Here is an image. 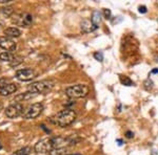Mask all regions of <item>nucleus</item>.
I'll list each match as a JSON object with an SVG mask.
<instances>
[{
	"mask_svg": "<svg viewBox=\"0 0 158 155\" xmlns=\"http://www.w3.org/2000/svg\"><path fill=\"white\" fill-rule=\"evenodd\" d=\"M2 148V147H1V144H0V149H1Z\"/></svg>",
	"mask_w": 158,
	"mask_h": 155,
	"instance_id": "30",
	"label": "nucleus"
},
{
	"mask_svg": "<svg viewBox=\"0 0 158 155\" xmlns=\"http://www.w3.org/2000/svg\"><path fill=\"white\" fill-rule=\"evenodd\" d=\"M1 13L3 16L6 17H11L12 14L14 13V10H13V6H4L1 9Z\"/></svg>",
	"mask_w": 158,
	"mask_h": 155,
	"instance_id": "18",
	"label": "nucleus"
},
{
	"mask_svg": "<svg viewBox=\"0 0 158 155\" xmlns=\"http://www.w3.org/2000/svg\"><path fill=\"white\" fill-rule=\"evenodd\" d=\"M0 47L3 48V49L6 50V52H11L16 49L17 45L11 38H7L4 36V37H0Z\"/></svg>",
	"mask_w": 158,
	"mask_h": 155,
	"instance_id": "8",
	"label": "nucleus"
},
{
	"mask_svg": "<svg viewBox=\"0 0 158 155\" xmlns=\"http://www.w3.org/2000/svg\"><path fill=\"white\" fill-rule=\"evenodd\" d=\"M151 73H158V69H157V68H156V69H153L151 72Z\"/></svg>",
	"mask_w": 158,
	"mask_h": 155,
	"instance_id": "28",
	"label": "nucleus"
},
{
	"mask_svg": "<svg viewBox=\"0 0 158 155\" xmlns=\"http://www.w3.org/2000/svg\"><path fill=\"white\" fill-rule=\"evenodd\" d=\"M4 85H6V79L1 78V79H0V89H1Z\"/></svg>",
	"mask_w": 158,
	"mask_h": 155,
	"instance_id": "24",
	"label": "nucleus"
},
{
	"mask_svg": "<svg viewBox=\"0 0 158 155\" xmlns=\"http://www.w3.org/2000/svg\"><path fill=\"white\" fill-rule=\"evenodd\" d=\"M35 95H36L35 93H32V92H30V91H27V92H24V93H21V95H17L16 98H15V100H16V101H21V102H23V101L30 100V99H33Z\"/></svg>",
	"mask_w": 158,
	"mask_h": 155,
	"instance_id": "13",
	"label": "nucleus"
},
{
	"mask_svg": "<svg viewBox=\"0 0 158 155\" xmlns=\"http://www.w3.org/2000/svg\"><path fill=\"white\" fill-rule=\"evenodd\" d=\"M0 27H1V23H0Z\"/></svg>",
	"mask_w": 158,
	"mask_h": 155,
	"instance_id": "31",
	"label": "nucleus"
},
{
	"mask_svg": "<svg viewBox=\"0 0 158 155\" xmlns=\"http://www.w3.org/2000/svg\"><path fill=\"white\" fill-rule=\"evenodd\" d=\"M49 154L50 155H68V150L67 148H64V147H62V148H56V149H53Z\"/></svg>",
	"mask_w": 158,
	"mask_h": 155,
	"instance_id": "15",
	"label": "nucleus"
},
{
	"mask_svg": "<svg viewBox=\"0 0 158 155\" xmlns=\"http://www.w3.org/2000/svg\"><path fill=\"white\" fill-rule=\"evenodd\" d=\"M10 0H0V3H7Z\"/></svg>",
	"mask_w": 158,
	"mask_h": 155,
	"instance_id": "27",
	"label": "nucleus"
},
{
	"mask_svg": "<svg viewBox=\"0 0 158 155\" xmlns=\"http://www.w3.org/2000/svg\"><path fill=\"white\" fill-rule=\"evenodd\" d=\"M4 35L7 38H18L21 35V32L17 27H7L4 29Z\"/></svg>",
	"mask_w": 158,
	"mask_h": 155,
	"instance_id": "10",
	"label": "nucleus"
},
{
	"mask_svg": "<svg viewBox=\"0 0 158 155\" xmlns=\"http://www.w3.org/2000/svg\"><path fill=\"white\" fill-rule=\"evenodd\" d=\"M126 136L128 137V138H132V137H134V133L132 131H127L126 132Z\"/></svg>",
	"mask_w": 158,
	"mask_h": 155,
	"instance_id": "25",
	"label": "nucleus"
},
{
	"mask_svg": "<svg viewBox=\"0 0 158 155\" xmlns=\"http://www.w3.org/2000/svg\"><path fill=\"white\" fill-rule=\"evenodd\" d=\"M13 59H14V56L9 52H1V54H0V60L1 61L11 63L13 61Z\"/></svg>",
	"mask_w": 158,
	"mask_h": 155,
	"instance_id": "14",
	"label": "nucleus"
},
{
	"mask_svg": "<svg viewBox=\"0 0 158 155\" xmlns=\"http://www.w3.org/2000/svg\"><path fill=\"white\" fill-rule=\"evenodd\" d=\"M157 61H158V58H157Z\"/></svg>",
	"mask_w": 158,
	"mask_h": 155,
	"instance_id": "32",
	"label": "nucleus"
},
{
	"mask_svg": "<svg viewBox=\"0 0 158 155\" xmlns=\"http://www.w3.org/2000/svg\"><path fill=\"white\" fill-rule=\"evenodd\" d=\"M23 62V57H21V56H17V57H14V59L11 62V66L12 67H16V66H18L19 64H21V63Z\"/></svg>",
	"mask_w": 158,
	"mask_h": 155,
	"instance_id": "19",
	"label": "nucleus"
},
{
	"mask_svg": "<svg viewBox=\"0 0 158 155\" xmlns=\"http://www.w3.org/2000/svg\"><path fill=\"white\" fill-rule=\"evenodd\" d=\"M81 29H82L83 33H91L93 30H95L96 27L94 26L92 21H90V20H83L81 22Z\"/></svg>",
	"mask_w": 158,
	"mask_h": 155,
	"instance_id": "11",
	"label": "nucleus"
},
{
	"mask_svg": "<svg viewBox=\"0 0 158 155\" xmlns=\"http://www.w3.org/2000/svg\"><path fill=\"white\" fill-rule=\"evenodd\" d=\"M120 82L122 85H124V86H133L134 85L133 81H132L129 77H127V76H120Z\"/></svg>",
	"mask_w": 158,
	"mask_h": 155,
	"instance_id": "17",
	"label": "nucleus"
},
{
	"mask_svg": "<svg viewBox=\"0 0 158 155\" xmlns=\"http://www.w3.org/2000/svg\"><path fill=\"white\" fill-rule=\"evenodd\" d=\"M92 23H93L94 26L96 27V29H98L99 24L101 22V14L99 11H94L93 14H92V19H91Z\"/></svg>",
	"mask_w": 158,
	"mask_h": 155,
	"instance_id": "12",
	"label": "nucleus"
},
{
	"mask_svg": "<svg viewBox=\"0 0 158 155\" xmlns=\"http://www.w3.org/2000/svg\"><path fill=\"white\" fill-rule=\"evenodd\" d=\"M143 87H144V89L148 90V91H150L153 87H154V83H153V81H152L150 78H149V79H147V80L144 81Z\"/></svg>",
	"mask_w": 158,
	"mask_h": 155,
	"instance_id": "20",
	"label": "nucleus"
},
{
	"mask_svg": "<svg viewBox=\"0 0 158 155\" xmlns=\"http://www.w3.org/2000/svg\"><path fill=\"white\" fill-rule=\"evenodd\" d=\"M16 91H17V85H16V84L10 83V84L4 85L3 87L0 89V95L6 96V95H13V93H15Z\"/></svg>",
	"mask_w": 158,
	"mask_h": 155,
	"instance_id": "9",
	"label": "nucleus"
},
{
	"mask_svg": "<svg viewBox=\"0 0 158 155\" xmlns=\"http://www.w3.org/2000/svg\"><path fill=\"white\" fill-rule=\"evenodd\" d=\"M1 110H2V104L0 103V111H1Z\"/></svg>",
	"mask_w": 158,
	"mask_h": 155,
	"instance_id": "29",
	"label": "nucleus"
},
{
	"mask_svg": "<svg viewBox=\"0 0 158 155\" xmlns=\"http://www.w3.org/2000/svg\"><path fill=\"white\" fill-rule=\"evenodd\" d=\"M16 78L20 81L23 82H27V81L33 80L34 78H36V72L32 68H23L16 72Z\"/></svg>",
	"mask_w": 158,
	"mask_h": 155,
	"instance_id": "6",
	"label": "nucleus"
},
{
	"mask_svg": "<svg viewBox=\"0 0 158 155\" xmlns=\"http://www.w3.org/2000/svg\"><path fill=\"white\" fill-rule=\"evenodd\" d=\"M138 10H139V13H141V14H146V13L148 12L146 6H140L138 7Z\"/></svg>",
	"mask_w": 158,
	"mask_h": 155,
	"instance_id": "23",
	"label": "nucleus"
},
{
	"mask_svg": "<svg viewBox=\"0 0 158 155\" xmlns=\"http://www.w3.org/2000/svg\"><path fill=\"white\" fill-rule=\"evenodd\" d=\"M89 91L90 89L85 84H77V85L68 87L65 89V95L70 99H80L88 95Z\"/></svg>",
	"mask_w": 158,
	"mask_h": 155,
	"instance_id": "3",
	"label": "nucleus"
},
{
	"mask_svg": "<svg viewBox=\"0 0 158 155\" xmlns=\"http://www.w3.org/2000/svg\"><path fill=\"white\" fill-rule=\"evenodd\" d=\"M23 114V105L20 103H14L10 105L6 110V115L9 118H16Z\"/></svg>",
	"mask_w": 158,
	"mask_h": 155,
	"instance_id": "5",
	"label": "nucleus"
},
{
	"mask_svg": "<svg viewBox=\"0 0 158 155\" xmlns=\"http://www.w3.org/2000/svg\"><path fill=\"white\" fill-rule=\"evenodd\" d=\"M32 152V148L31 147H23V148L15 151L12 155H29Z\"/></svg>",
	"mask_w": 158,
	"mask_h": 155,
	"instance_id": "16",
	"label": "nucleus"
},
{
	"mask_svg": "<svg viewBox=\"0 0 158 155\" xmlns=\"http://www.w3.org/2000/svg\"><path fill=\"white\" fill-rule=\"evenodd\" d=\"M43 111V105L41 103H35L33 105H31L27 110L24 111L23 118L25 119H33L36 118L37 116H39Z\"/></svg>",
	"mask_w": 158,
	"mask_h": 155,
	"instance_id": "4",
	"label": "nucleus"
},
{
	"mask_svg": "<svg viewBox=\"0 0 158 155\" xmlns=\"http://www.w3.org/2000/svg\"><path fill=\"white\" fill-rule=\"evenodd\" d=\"M103 14H104V18H106V19H110V18H111V10L104 9L103 10Z\"/></svg>",
	"mask_w": 158,
	"mask_h": 155,
	"instance_id": "22",
	"label": "nucleus"
},
{
	"mask_svg": "<svg viewBox=\"0 0 158 155\" xmlns=\"http://www.w3.org/2000/svg\"><path fill=\"white\" fill-rule=\"evenodd\" d=\"M53 86H54V83L52 81H38V82L31 84L29 86V91L35 95H45L52 90Z\"/></svg>",
	"mask_w": 158,
	"mask_h": 155,
	"instance_id": "2",
	"label": "nucleus"
},
{
	"mask_svg": "<svg viewBox=\"0 0 158 155\" xmlns=\"http://www.w3.org/2000/svg\"><path fill=\"white\" fill-rule=\"evenodd\" d=\"M94 58H95L97 61H99V62H102V61H103V54H102V52H95V54H94Z\"/></svg>",
	"mask_w": 158,
	"mask_h": 155,
	"instance_id": "21",
	"label": "nucleus"
},
{
	"mask_svg": "<svg viewBox=\"0 0 158 155\" xmlns=\"http://www.w3.org/2000/svg\"><path fill=\"white\" fill-rule=\"evenodd\" d=\"M13 22L16 24L22 25L24 27H30L33 23V16L29 13H24V14L16 15V18L13 19Z\"/></svg>",
	"mask_w": 158,
	"mask_h": 155,
	"instance_id": "7",
	"label": "nucleus"
},
{
	"mask_svg": "<svg viewBox=\"0 0 158 155\" xmlns=\"http://www.w3.org/2000/svg\"><path fill=\"white\" fill-rule=\"evenodd\" d=\"M117 143H118V145H119V146H121V145H122V143H123V141H121V139H117Z\"/></svg>",
	"mask_w": 158,
	"mask_h": 155,
	"instance_id": "26",
	"label": "nucleus"
},
{
	"mask_svg": "<svg viewBox=\"0 0 158 155\" xmlns=\"http://www.w3.org/2000/svg\"><path fill=\"white\" fill-rule=\"evenodd\" d=\"M76 119V113L75 111L72 109H64V110H61L58 113H56L55 115H53L51 118L50 121L53 124L59 126V127H68L75 122Z\"/></svg>",
	"mask_w": 158,
	"mask_h": 155,
	"instance_id": "1",
	"label": "nucleus"
}]
</instances>
